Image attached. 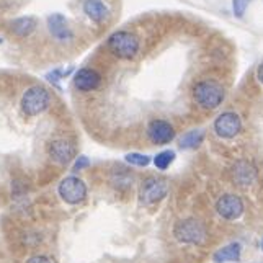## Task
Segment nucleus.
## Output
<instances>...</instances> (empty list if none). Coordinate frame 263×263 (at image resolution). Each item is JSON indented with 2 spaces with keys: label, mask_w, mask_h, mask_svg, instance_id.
<instances>
[{
  "label": "nucleus",
  "mask_w": 263,
  "mask_h": 263,
  "mask_svg": "<svg viewBox=\"0 0 263 263\" xmlns=\"http://www.w3.org/2000/svg\"><path fill=\"white\" fill-rule=\"evenodd\" d=\"M204 139V131L203 129H193L188 131L180 138V147L181 149H196Z\"/></svg>",
  "instance_id": "obj_17"
},
{
  "label": "nucleus",
  "mask_w": 263,
  "mask_h": 263,
  "mask_svg": "<svg viewBox=\"0 0 263 263\" xmlns=\"http://www.w3.org/2000/svg\"><path fill=\"white\" fill-rule=\"evenodd\" d=\"M240 255H242V246L239 242H232V243H229V246H226V247L217 250L213 255V260H214V263L239 261Z\"/></svg>",
  "instance_id": "obj_16"
},
{
  "label": "nucleus",
  "mask_w": 263,
  "mask_h": 263,
  "mask_svg": "<svg viewBox=\"0 0 263 263\" xmlns=\"http://www.w3.org/2000/svg\"><path fill=\"white\" fill-rule=\"evenodd\" d=\"M26 263H54L49 257H44V255H34L31 258H28Z\"/></svg>",
  "instance_id": "obj_23"
},
{
  "label": "nucleus",
  "mask_w": 263,
  "mask_h": 263,
  "mask_svg": "<svg viewBox=\"0 0 263 263\" xmlns=\"http://www.w3.org/2000/svg\"><path fill=\"white\" fill-rule=\"evenodd\" d=\"M261 249H263V240H261Z\"/></svg>",
  "instance_id": "obj_26"
},
{
  "label": "nucleus",
  "mask_w": 263,
  "mask_h": 263,
  "mask_svg": "<svg viewBox=\"0 0 263 263\" xmlns=\"http://www.w3.org/2000/svg\"><path fill=\"white\" fill-rule=\"evenodd\" d=\"M124 159H126L128 164L136 165V167H147L151 164V157L149 156H144V154H138V152H131Z\"/></svg>",
  "instance_id": "obj_20"
},
{
  "label": "nucleus",
  "mask_w": 263,
  "mask_h": 263,
  "mask_svg": "<svg viewBox=\"0 0 263 263\" xmlns=\"http://www.w3.org/2000/svg\"><path fill=\"white\" fill-rule=\"evenodd\" d=\"M58 192L67 204H79L87 198V185L79 177H66L59 183Z\"/></svg>",
  "instance_id": "obj_6"
},
{
  "label": "nucleus",
  "mask_w": 263,
  "mask_h": 263,
  "mask_svg": "<svg viewBox=\"0 0 263 263\" xmlns=\"http://www.w3.org/2000/svg\"><path fill=\"white\" fill-rule=\"evenodd\" d=\"M2 43H4V40H2V38H0V44H2Z\"/></svg>",
  "instance_id": "obj_25"
},
{
  "label": "nucleus",
  "mask_w": 263,
  "mask_h": 263,
  "mask_svg": "<svg viewBox=\"0 0 263 263\" xmlns=\"http://www.w3.org/2000/svg\"><path fill=\"white\" fill-rule=\"evenodd\" d=\"M193 97L196 102L204 108H217L224 100V90L219 84L213 80H204L199 82L193 88Z\"/></svg>",
  "instance_id": "obj_4"
},
{
  "label": "nucleus",
  "mask_w": 263,
  "mask_h": 263,
  "mask_svg": "<svg viewBox=\"0 0 263 263\" xmlns=\"http://www.w3.org/2000/svg\"><path fill=\"white\" fill-rule=\"evenodd\" d=\"M175 160V152L174 151H162L154 157V164L159 170H167L172 162Z\"/></svg>",
  "instance_id": "obj_19"
},
{
  "label": "nucleus",
  "mask_w": 263,
  "mask_h": 263,
  "mask_svg": "<svg viewBox=\"0 0 263 263\" xmlns=\"http://www.w3.org/2000/svg\"><path fill=\"white\" fill-rule=\"evenodd\" d=\"M38 26V20L34 16H20L10 23V31L16 38H28Z\"/></svg>",
  "instance_id": "obj_14"
},
{
  "label": "nucleus",
  "mask_w": 263,
  "mask_h": 263,
  "mask_svg": "<svg viewBox=\"0 0 263 263\" xmlns=\"http://www.w3.org/2000/svg\"><path fill=\"white\" fill-rule=\"evenodd\" d=\"M257 76H258V80L263 84V62H261V66L258 67V72H257Z\"/></svg>",
  "instance_id": "obj_24"
},
{
  "label": "nucleus",
  "mask_w": 263,
  "mask_h": 263,
  "mask_svg": "<svg viewBox=\"0 0 263 263\" xmlns=\"http://www.w3.org/2000/svg\"><path fill=\"white\" fill-rule=\"evenodd\" d=\"M216 211L224 219H237L243 213V203L239 196L235 195H224L217 199Z\"/></svg>",
  "instance_id": "obj_8"
},
{
  "label": "nucleus",
  "mask_w": 263,
  "mask_h": 263,
  "mask_svg": "<svg viewBox=\"0 0 263 263\" xmlns=\"http://www.w3.org/2000/svg\"><path fill=\"white\" fill-rule=\"evenodd\" d=\"M87 167H90V160H88V157H85V156H79L77 159H76V162H74V170L77 172V170H84V168H87Z\"/></svg>",
  "instance_id": "obj_22"
},
{
  "label": "nucleus",
  "mask_w": 263,
  "mask_h": 263,
  "mask_svg": "<svg viewBox=\"0 0 263 263\" xmlns=\"http://www.w3.org/2000/svg\"><path fill=\"white\" fill-rule=\"evenodd\" d=\"M232 178L240 186L252 185L257 178V168L247 160H239L232 167Z\"/></svg>",
  "instance_id": "obj_13"
},
{
  "label": "nucleus",
  "mask_w": 263,
  "mask_h": 263,
  "mask_svg": "<svg viewBox=\"0 0 263 263\" xmlns=\"http://www.w3.org/2000/svg\"><path fill=\"white\" fill-rule=\"evenodd\" d=\"M108 48L116 58L133 59L139 51V40L129 31H115L108 38Z\"/></svg>",
  "instance_id": "obj_3"
},
{
  "label": "nucleus",
  "mask_w": 263,
  "mask_h": 263,
  "mask_svg": "<svg viewBox=\"0 0 263 263\" xmlns=\"http://www.w3.org/2000/svg\"><path fill=\"white\" fill-rule=\"evenodd\" d=\"M242 129V123H240V118L232 113H222L221 116H217V120L214 121V131L219 138H226V139H231L235 138Z\"/></svg>",
  "instance_id": "obj_7"
},
{
  "label": "nucleus",
  "mask_w": 263,
  "mask_h": 263,
  "mask_svg": "<svg viewBox=\"0 0 263 263\" xmlns=\"http://www.w3.org/2000/svg\"><path fill=\"white\" fill-rule=\"evenodd\" d=\"M168 193V181L164 178H156V177H149L142 181L141 185V203L146 206H152L159 203L160 199H164Z\"/></svg>",
  "instance_id": "obj_5"
},
{
  "label": "nucleus",
  "mask_w": 263,
  "mask_h": 263,
  "mask_svg": "<svg viewBox=\"0 0 263 263\" xmlns=\"http://www.w3.org/2000/svg\"><path fill=\"white\" fill-rule=\"evenodd\" d=\"M111 183L118 188H128L129 185H133V175L124 168H118L111 175Z\"/></svg>",
  "instance_id": "obj_18"
},
{
  "label": "nucleus",
  "mask_w": 263,
  "mask_h": 263,
  "mask_svg": "<svg viewBox=\"0 0 263 263\" xmlns=\"http://www.w3.org/2000/svg\"><path fill=\"white\" fill-rule=\"evenodd\" d=\"M49 157L59 165H66L76 157V146L67 139H56L49 144Z\"/></svg>",
  "instance_id": "obj_10"
},
{
  "label": "nucleus",
  "mask_w": 263,
  "mask_h": 263,
  "mask_svg": "<svg viewBox=\"0 0 263 263\" xmlns=\"http://www.w3.org/2000/svg\"><path fill=\"white\" fill-rule=\"evenodd\" d=\"M250 0H234L232 2V7H234V13L237 18H242L243 13H246V8L249 5Z\"/></svg>",
  "instance_id": "obj_21"
},
{
  "label": "nucleus",
  "mask_w": 263,
  "mask_h": 263,
  "mask_svg": "<svg viewBox=\"0 0 263 263\" xmlns=\"http://www.w3.org/2000/svg\"><path fill=\"white\" fill-rule=\"evenodd\" d=\"M84 13L95 23H102L108 18V8L102 0H85L82 5Z\"/></svg>",
  "instance_id": "obj_15"
},
{
  "label": "nucleus",
  "mask_w": 263,
  "mask_h": 263,
  "mask_svg": "<svg viewBox=\"0 0 263 263\" xmlns=\"http://www.w3.org/2000/svg\"><path fill=\"white\" fill-rule=\"evenodd\" d=\"M51 103V93L48 88L41 85H33L26 88V92L22 97V111L26 116H38L43 111H46Z\"/></svg>",
  "instance_id": "obj_1"
},
{
  "label": "nucleus",
  "mask_w": 263,
  "mask_h": 263,
  "mask_svg": "<svg viewBox=\"0 0 263 263\" xmlns=\"http://www.w3.org/2000/svg\"><path fill=\"white\" fill-rule=\"evenodd\" d=\"M100 82H102V77L95 70V69H80L76 72L74 76V85L76 88H79L80 92H90V90L98 88Z\"/></svg>",
  "instance_id": "obj_12"
},
{
  "label": "nucleus",
  "mask_w": 263,
  "mask_h": 263,
  "mask_svg": "<svg viewBox=\"0 0 263 263\" xmlns=\"http://www.w3.org/2000/svg\"><path fill=\"white\" fill-rule=\"evenodd\" d=\"M147 136L154 144H168L175 138V129L168 121L164 120H154L147 126Z\"/></svg>",
  "instance_id": "obj_9"
},
{
  "label": "nucleus",
  "mask_w": 263,
  "mask_h": 263,
  "mask_svg": "<svg viewBox=\"0 0 263 263\" xmlns=\"http://www.w3.org/2000/svg\"><path fill=\"white\" fill-rule=\"evenodd\" d=\"M48 28H49V33L58 41H70L74 38V34H72L67 25L66 16L62 13H52L48 16Z\"/></svg>",
  "instance_id": "obj_11"
},
{
  "label": "nucleus",
  "mask_w": 263,
  "mask_h": 263,
  "mask_svg": "<svg viewBox=\"0 0 263 263\" xmlns=\"http://www.w3.org/2000/svg\"><path fill=\"white\" fill-rule=\"evenodd\" d=\"M174 235L177 240L183 243H193V246H201L208 239L204 224L198 219H193V217L178 221L174 228Z\"/></svg>",
  "instance_id": "obj_2"
}]
</instances>
